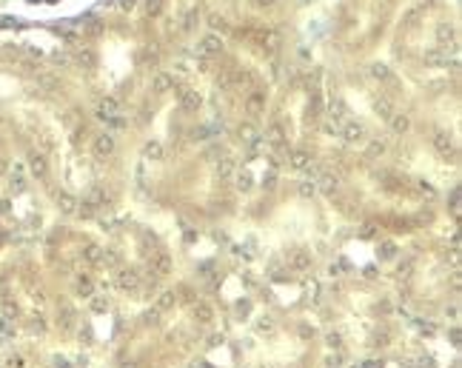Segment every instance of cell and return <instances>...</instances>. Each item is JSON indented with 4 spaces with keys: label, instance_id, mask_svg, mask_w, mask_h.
<instances>
[{
    "label": "cell",
    "instance_id": "cell-1",
    "mask_svg": "<svg viewBox=\"0 0 462 368\" xmlns=\"http://www.w3.org/2000/svg\"><path fill=\"white\" fill-rule=\"evenodd\" d=\"M220 52H223V40L217 35H206L197 43V58H217Z\"/></svg>",
    "mask_w": 462,
    "mask_h": 368
},
{
    "label": "cell",
    "instance_id": "cell-2",
    "mask_svg": "<svg viewBox=\"0 0 462 368\" xmlns=\"http://www.w3.org/2000/svg\"><path fill=\"white\" fill-rule=\"evenodd\" d=\"M92 151H94V157L106 160V157L115 151V137H112V134H97L94 143H92Z\"/></svg>",
    "mask_w": 462,
    "mask_h": 368
},
{
    "label": "cell",
    "instance_id": "cell-3",
    "mask_svg": "<svg viewBox=\"0 0 462 368\" xmlns=\"http://www.w3.org/2000/svg\"><path fill=\"white\" fill-rule=\"evenodd\" d=\"M245 112L251 117L263 115V112H266V92H251L248 94V97H245Z\"/></svg>",
    "mask_w": 462,
    "mask_h": 368
},
{
    "label": "cell",
    "instance_id": "cell-4",
    "mask_svg": "<svg viewBox=\"0 0 462 368\" xmlns=\"http://www.w3.org/2000/svg\"><path fill=\"white\" fill-rule=\"evenodd\" d=\"M151 89H154V94L172 92L174 89V74H169V71H157V74L151 77Z\"/></svg>",
    "mask_w": 462,
    "mask_h": 368
},
{
    "label": "cell",
    "instance_id": "cell-5",
    "mask_svg": "<svg viewBox=\"0 0 462 368\" xmlns=\"http://www.w3.org/2000/svg\"><path fill=\"white\" fill-rule=\"evenodd\" d=\"M117 286L123 288V291H137L140 288V274L134 268H123L120 277H117Z\"/></svg>",
    "mask_w": 462,
    "mask_h": 368
},
{
    "label": "cell",
    "instance_id": "cell-6",
    "mask_svg": "<svg viewBox=\"0 0 462 368\" xmlns=\"http://www.w3.org/2000/svg\"><path fill=\"white\" fill-rule=\"evenodd\" d=\"M434 149H437L439 154H442V157H454L457 146H454L451 134H445V131H437V134H434Z\"/></svg>",
    "mask_w": 462,
    "mask_h": 368
},
{
    "label": "cell",
    "instance_id": "cell-7",
    "mask_svg": "<svg viewBox=\"0 0 462 368\" xmlns=\"http://www.w3.org/2000/svg\"><path fill=\"white\" fill-rule=\"evenodd\" d=\"M343 137H346V143H359V140L365 137V126L357 123V120H348L346 128H343Z\"/></svg>",
    "mask_w": 462,
    "mask_h": 368
},
{
    "label": "cell",
    "instance_id": "cell-8",
    "mask_svg": "<svg viewBox=\"0 0 462 368\" xmlns=\"http://www.w3.org/2000/svg\"><path fill=\"white\" fill-rule=\"evenodd\" d=\"M29 172L43 180V177H46V172H49L46 157H43V154H37V151H32V154H29Z\"/></svg>",
    "mask_w": 462,
    "mask_h": 368
},
{
    "label": "cell",
    "instance_id": "cell-9",
    "mask_svg": "<svg viewBox=\"0 0 462 368\" xmlns=\"http://www.w3.org/2000/svg\"><path fill=\"white\" fill-rule=\"evenodd\" d=\"M385 149H388V143H385V140H380V137L368 140V143H365V160H377V157H382V154H385Z\"/></svg>",
    "mask_w": 462,
    "mask_h": 368
},
{
    "label": "cell",
    "instance_id": "cell-10",
    "mask_svg": "<svg viewBox=\"0 0 462 368\" xmlns=\"http://www.w3.org/2000/svg\"><path fill=\"white\" fill-rule=\"evenodd\" d=\"M151 265H154V274H172V257L166 251H160V254H154L151 257Z\"/></svg>",
    "mask_w": 462,
    "mask_h": 368
},
{
    "label": "cell",
    "instance_id": "cell-11",
    "mask_svg": "<svg viewBox=\"0 0 462 368\" xmlns=\"http://www.w3.org/2000/svg\"><path fill=\"white\" fill-rule=\"evenodd\" d=\"M289 163H291V169H297V172H305L308 166H311V154L308 151H291L289 154Z\"/></svg>",
    "mask_w": 462,
    "mask_h": 368
},
{
    "label": "cell",
    "instance_id": "cell-12",
    "mask_svg": "<svg viewBox=\"0 0 462 368\" xmlns=\"http://www.w3.org/2000/svg\"><path fill=\"white\" fill-rule=\"evenodd\" d=\"M180 106H183L185 112H197V109L203 106V97H200V92H191V89H185L183 97H180Z\"/></svg>",
    "mask_w": 462,
    "mask_h": 368
},
{
    "label": "cell",
    "instance_id": "cell-13",
    "mask_svg": "<svg viewBox=\"0 0 462 368\" xmlns=\"http://www.w3.org/2000/svg\"><path fill=\"white\" fill-rule=\"evenodd\" d=\"M314 263V257L308 251H294L291 254V268H297V271H308Z\"/></svg>",
    "mask_w": 462,
    "mask_h": 368
},
{
    "label": "cell",
    "instance_id": "cell-14",
    "mask_svg": "<svg viewBox=\"0 0 462 368\" xmlns=\"http://www.w3.org/2000/svg\"><path fill=\"white\" fill-rule=\"evenodd\" d=\"M77 206H80V203H77L71 194H66V191H60L58 194V208L63 211V214H77Z\"/></svg>",
    "mask_w": 462,
    "mask_h": 368
},
{
    "label": "cell",
    "instance_id": "cell-15",
    "mask_svg": "<svg viewBox=\"0 0 462 368\" xmlns=\"http://www.w3.org/2000/svg\"><path fill=\"white\" fill-rule=\"evenodd\" d=\"M97 115H100V120H109V117H115V115H117V103L112 100V97H103V100H97Z\"/></svg>",
    "mask_w": 462,
    "mask_h": 368
},
{
    "label": "cell",
    "instance_id": "cell-16",
    "mask_svg": "<svg viewBox=\"0 0 462 368\" xmlns=\"http://www.w3.org/2000/svg\"><path fill=\"white\" fill-rule=\"evenodd\" d=\"M317 188H320V191H325V194H331V197H334V194H337V188H340V180H337L334 174H323V177H320V183H317Z\"/></svg>",
    "mask_w": 462,
    "mask_h": 368
},
{
    "label": "cell",
    "instance_id": "cell-17",
    "mask_svg": "<svg viewBox=\"0 0 462 368\" xmlns=\"http://www.w3.org/2000/svg\"><path fill=\"white\" fill-rule=\"evenodd\" d=\"M328 115H331V120H343V117L348 115V106L343 97H334L331 103H328Z\"/></svg>",
    "mask_w": 462,
    "mask_h": 368
},
{
    "label": "cell",
    "instance_id": "cell-18",
    "mask_svg": "<svg viewBox=\"0 0 462 368\" xmlns=\"http://www.w3.org/2000/svg\"><path fill=\"white\" fill-rule=\"evenodd\" d=\"M194 320L200 322V325H208V322L214 320V311H211V306H206V303H197V306H194Z\"/></svg>",
    "mask_w": 462,
    "mask_h": 368
},
{
    "label": "cell",
    "instance_id": "cell-19",
    "mask_svg": "<svg viewBox=\"0 0 462 368\" xmlns=\"http://www.w3.org/2000/svg\"><path fill=\"white\" fill-rule=\"evenodd\" d=\"M388 123H391V128L397 131V134H405V131L411 128V120H408V115H397V112L388 117Z\"/></svg>",
    "mask_w": 462,
    "mask_h": 368
},
{
    "label": "cell",
    "instance_id": "cell-20",
    "mask_svg": "<svg viewBox=\"0 0 462 368\" xmlns=\"http://www.w3.org/2000/svg\"><path fill=\"white\" fill-rule=\"evenodd\" d=\"M74 291H77L80 297H89V294H92V291H94V283H92V277H89V274H80V277H77V280H74Z\"/></svg>",
    "mask_w": 462,
    "mask_h": 368
},
{
    "label": "cell",
    "instance_id": "cell-21",
    "mask_svg": "<svg viewBox=\"0 0 462 368\" xmlns=\"http://www.w3.org/2000/svg\"><path fill=\"white\" fill-rule=\"evenodd\" d=\"M237 137L243 140V143H248V146H254V143H257V128L251 126V123H240V128H237Z\"/></svg>",
    "mask_w": 462,
    "mask_h": 368
},
{
    "label": "cell",
    "instance_id": "cell-22",
    "mask_svg": "<svg viewBox=\"0 0 462 368\" xmlns=\"http://www.w3.org/2000/svg\"><path fill=\"white\" fill-rule=\"evenodd\" d=\"M266 143H271V146H283L286 140H283V128H280V123H271V126L266 128Z\"/></svg>",
    "mask_w": 462,
    "mask_h": 368
},
{
    "label": "cell",
    "instance_id": "cell-23",
    "mask_svg": "<svg viewBox=\"0 0 462 368\" xmlns=\"http://www.w3.org/2000/svg\"><path fill=\"white\" fill-rule=\"evenodd\" d=\"M143 157H149V160H160L163 157V146L157 140H149L146 146H143Z\"/></svg>",
    "mask_w": 462,
    "mask_h": 368
},
{
    "label": "cell",
    "instance_id": "cell-24",
    "mask_svg": "<svg viewBox=\"0 0 462 368\" xmlns=\"http://www.w3.org/2000/svg\"><path fill=\"white\" fill-rule=\"evenodd\" d=\"M374 109H377V115L382 117V120H388V117L394 115V106H391V97H380L377 103H374Z\"/></svg>",
    "mask_w": 462,
    "mask_h": 368
},
{
    "label": "cell",
    "instance_id": "cell-25",
    "mask_svg": "<svg viewBox=\"0 0 462 368\" xmlns=\"http://www.w3.org/2000/svg\"><path fill=\"white\" fill-rule=\"evenodd\" d=\"M83 257H86L89 263H100V260H103V248H100V245H94V243H89V245L83 248Z\"/></svg>",
    "mask_w": 462,
    "mask_h": 368
},
{
    "label": "cell",
    "instance_id": "cell-26",
    "mask_svg": "<svg viewBox=\"0 0 462 368\" xmlns=\"http://www.w3.org/2000/svg\"><path fill=\"white\" fill-rule=\"evenodd\" d=\"M425 63L428 66H448V52H428Z\"/></svg>",
    "mask_w": 462,
    "mask_h": 368
},
{
    "label": "cell",
    "instance_id": "cell-27",
    "mask_svg": "<svg viewBox=\"0 0 462 368\" xmlns=\"http://www.w3.org/2000/svg\"><path fill=\"white\" fill-rule=\"evenodd\" d=\"M174 303H177V294L174 291H166V294H160V300H157V311H169V308H174Z\"/></svg>",
    "mask_w": 462,
    "mask_h": 368
},
{
    "label": "cell",
    "instance_id": "cell-28",
    "mask_svg": "<svg viewBox=\"0 0 462 368\" xmlns=\"http://www.w3.org/2000/svg\"><path fill=\"white\" fill-rule=\"evenodd\" d=\"M263 46H266V52H274V49L280 46V35L274 32V29H266V35H263Z\"/></svg>",
    "mask_w": 462,
    "mask_h": 368
},
{
    "label": "cell",
    "instance_id": "cell-29",
    "mask_svg": "<svg viewBox=\"0 0 462 368\" xmlns=\"http://www.w3.org/2000/svg\"><path fill=\"white\" fill-rule=\"evenodd\" d=\"M231 172H234V160H231V157H223V160L217 163V177L226 180V177H231Z\"/></svg>",
    "mask_w": 462,
    "mask_h": 368
},
{
    "label": "cell",
    "instance_id": "cell-30",
    "mask_svg": "<svg viewBox=\"0 0 462 368\" xmlns=\"http://www.w3.org/2000/svg\"><path fill=\"white\" fill-rule=\"evenodd\" d=\"M380 257L382 260H394V257H397V245H394L391 240H382L380 243Z\"/></svg>",
    "mask_w": 462,
    "mask_h": 368
},
{
    "label": "cell",
    "instance_id": "cell-31",
    "mask_svg": "<svg viewBox=\"0 0 462 368\" xmlns=\"http://www.w3.org/2000/svg\"><path fill=\"white\" fill-rule=\"evenodd\" d=\"M197 20H200V12H197V9L185 12V17H183V32H191V29H197Z\"/></svg>",
    "mask_w": 462,
    "mask_h": 368
},
{
    "label": "cell",
    "instance_id": "cell-32",
    "mask_svg": "<svg viewBox=\"0 0 462 368\" xmlns=\"http://www.w3.org/2000/svg\"><path fill=\"white\" fill-rule=\"evenodd\" d=\"M208 26H211V29H220V32H226V29H229V23H226V17H223V14H208Z\"/></svg>",
    "mask_w": 462,
    "mask_h": 368
},
{
    "label": "cell",
    "instance_id": "cell-33",
    "mask_svg": "<svg viewBox=\"0 0 462 368\" xmlns=\"http://www.w3.org/2000/svg\"><path fill=\"white\" fill-rule=\"evenodd\" d=\"M371 74H374L377 80H388V77H391L388 66H382V63H374V66H371Z\"/></svg>",
    "mask_w": 462,
    "mask_h": 368
},
{
    "label": "cell",
    "instance_id": "cell-34",
    "mask_svg": "<svg viewBox=\"0 0 462 368\" xmlns=\"http://www.w3.org/2000/svg\"><path fill=\"white\" fill-rule=\"evenodd\" d=\"M437 37H439V43H451L454 40V26H439Z\"/></svg>",
    "mask_w": 462,
    "mask_h": 368
},
{
    "label": "cell",
    "instance_id": "cell-35",
    "mask_svg": "<svg viewBox=\"0 0 462 368\" xmlns=\"http://www.w3.org/2000/svg\"><path fill=\"white\" fill-rule=\"evenodd\" d=\"M17 314H20V311H17V306H14L12 300H3V317H6V320H14Z\"/></svg>",
    "mask_w": 462,
    "mask_h": 368
},
{
    "label": "cell",
    "instance_id": "cell-36",
    "mask_svg": "<svg viewBox=\"0 0 462 368\" xmlns=\"http://www.w3.org/2000/svg\"><path fill=\"white\" fill-rule=\"evenodd\" d=\"M257 331L260 334H271L274 331V320H271V317H263V320L257 322Z\"/></svg>",
    "mask_w": 462,
    "mask_h": 368
},
{
    "label": "cell",
    "instance_id": "cell-37",
    "mask_svg": "<svg viewBox=\"0 0 462 368\" xmlns=\"http://www.w3.org/2000/svg\"><path fill=\"white\" fill-rule=\"evenodd\" d=\"M146 12H149L151 17H154V14H160L163 12V0H149V3H146Z\"/></svg>",
    "mask_w": 462,
    "mask_h": 368
},
{
    "label": "cell",
    "instance_id": "cell-38",
    "mask_svg": "<svg viewBox=\"0 0 462 368\" xmlns=\"http://www.w3.org/2000/svg\"><path fill=\"white\" fill-rule=\"evenodd\" d=\"M234 83L243 89V86H248V83H251V74H248V71H237V74H234Z\"/></svg>",
    "mask_w": 462,
    "mask_h": 368
},
{
    "label": "cell",
    "instance_id": "cell-39",
    "mask_svg": "<svg viewBox=\"0 0 462 368\" xmlns=\"http://www.w3.org/2000/svg\"><path fill=\"white\" fill-rule=\"evenodd\" d=\"M359 237H365V240H371V237H377V226H371V223H365V226L359 229Z\"/></svg>",
    "mask_w": 462,
    "mask_h": 368
},
{
    "label": "cell",
    "instance_id": "cell-40",
    "mask_svg": "<svg viewBox=\"0 0 462 368\" xmlns=\"http://www.w3.org/2000/svg\"><path fill=\"white\" fill-rule=\"evenodd\" d=\"M237 188H240V191H248V188H251V177H248L245 172L237 177Z\"/></svg>",
    "mask_w": 462,
    "mask_h": 368
},
{
    "label": "cell",
    "instance_id": "cell-41",
    "mask_svg": "<svg viewBox=\"0 0 462 368\" xmlns=\"http://www.w3.org/2000/svg\"><path fill=\"white\" fill-rule=\"evenodd\" d=\"M451 211H454V217L460 214V191H457V188L451 191Z\"/></svg>",
    "mask_w": 462,
    "mask_h": 368
},
{
    "label": "cell",
    "instance_id": "cell-42",
    "mask_svg": "<svg viewBox=\"0 0 462 368\" xmlns=\"http://www.w3.org/2000/svg\"><path fill=\"white\" fill-rule=\"evenodd\" d=\"M328 345H331V348H337V351H340V348H343V337H340V334H337V331H331V334H328Z\"/></svg>",
    "mask_w": 462,
    "mask_h": 368
},
{
    "label": "cell",
    "instance_id": "cell-43",
    "mask_svg": "<svg viewBox=\"0 0 462 368\" xmlns=\"http://www.w3.org/2000/svg\"><path fill=\"white\" fill-rule=\"evenodd\" d=\"M317 191V183H300V194L302 197H311Z\"/></svg>",
    "mask_w": 462,
    "mask_h": 368
},
{
    "label": "cell",
    "instance_id": "cell-44",
    "mask_svg": "<svg viewBox=\"0 0 462 368\" xmlns=\"http://www.w3.org/2000/svg\"><path fill=\"white\" fill-rule=\"evenodd\" d=\"M77 60H80L83 66H94V55H92V52H80V55H77Z\"/></svg>",
    "mask_w": 462,
    "mask_h": 368
},
{
    "label": "cell",
    "instance_id": "cell-45",
    "mask_svg": "<svg viewBox=\"0 0 462 368\" xmlns=\"http://www.w3.org/2000/svg\"><path fill=\"white\" fill-rule=\"evenodd\" d=\"M106 123H109V126H112V128H123V126H126V120H123V117H120V115H115V117H109V120H106Z\"/></svg>",
    "mask_w": 462,
    "mask_h": 368
},
{
    "label": "cell",
    "instance_id": "cell-46",
    "mask_svg": "<svg viewBox=\"0 0 462 368\" xmlns=\"http://www.w3.org/2000/svg\"><path fill=\"white\" fill-rule=\"evenodd\" d=\"M146 322H151V325H157V322H160V311H157V308L146 311Z\"/></svg>",
    "mask_w": 462,
    "mask_h": 368
},
{
    "label": "cell",
    "instance_id": "cell-47",
    "mask_svg": "<svg viewBox=\"0 0 462 368\" xmlns=\"http://www.w3.org/2000/svg\"><path fill=\"white\" fill-rule=\"evenodd\" d=\"M300 337L302 340H311L314 337V325H300Z\"/></svg>",
    "mask_w": 462,
    "mask_h": 368
},
{
    "label": "cell",
    "instance_id": "cell-48",
    "mask_svg": "<svg viewBox=\"0 0 462 368\" xmlns=\"http://www.w3.org/2000/svg\"><path fill=\"white\" fill-rule=\"evenodd\" d=\"M419 188H422V194H425L428 200H431V197L437 194V191H434V185H428V183H419Z\"/></svg>",
    "mask_w": 462,
    "mask_h": 368
},
{
    "label": "cell",
    "instance_id": "cell-49",
    "mask_svg": "<svg viewBox=\"0 0 462 368\" xmlns=\"http://www.w3.org/2000/svg\"><path fill=\"white\" fill-rule=\"evenodd\" d=\"M106 306H109V300H106V297H97V300H94V311H106Z\"/></svg>",
    "mask_w": 462,
    "mask_h": 368
},
{
    "label": "cell",
    "instance_id": "cell-50",
    "mask_svg": "<svg viewBox=\"0 0 462 368\" xmlns=\"http://www.w3.org/2000/svg\"><path fill=\"white\" fill-rule=\"evenodd\" d=\"M416 20H419V9H414V12L405 14V23H416Z\"/></svg>",
    "mask_w": 462,
    "mask_h": 368
},
{
    "label": "cell",
    "instance_id": "cell-51",
    "mask_svg": "<svg viewBox=\"0 0 462 368\" xmlns=\"http://www.w3.org/2000/svg\"><path fill=\"white\" fill-rule=\"evenodd\" d=\"M248 311H251V306H248V303H240V306H237V317H245Z\"/></svg>",
    "mask_w": 462,
    "mask_h": 368
},
{
    "label": "cell",
    "instance_id": "cell-52",
    "mask_svg": "<svg viewBox=\"0 0 462 368\" xmlns=\"http://www.w3.org/2000/svg\"><path fill=\"white\" fill-rule=\"evenodd\" d=\"M325 131H328V134H337V131H340V123H325Z\"/></svg>",
    "mask_w": 462,
    "mask_h": 368
},
{
    "label": "cell",
    "instance_id": "cell-53",
    "mask_svg": "<svg viewBox=\"0 0 462 368\" xmlns=\"http://www.w3.org/2000/svg\"><path fill=\"white\" fill-rule=\"evenodd\" d=\"M451 343L460 345V328H451Z\"/></svg>",
    "mask_w": 462,
    "mask_h": 368
},
{
    "label": "cell",
    "instance_id": "cell-54",
    "mask_svg": "<svg viewBox=\"0 0 462 368\" xmlns=\"http://www.w3.org/2000/svg\"><path fill=\"white\" fill-rule=\"evenodd\" d=\"M408 274H411V263L400 265V277H408Z\"/></svg>",
    "mask_w": 462,
    "mask_h": 368
},
{
    "label": "cell",
    "instance_id": "cell-55",
    "mask_svg": "<svg viewBox=\"0 0 462 368\" xmlns=\"http://www.w3.org/2000/svg\"><path fill=\"white\" fill-rule=\"evenodd\" d=\"M191 368H211V366H208L206 360H194V363H191Z\"/></svg>",
    "mask_w": 462,
    "mask_h": 368
},
{
    "label": "cell",
    "instance_id": "cell-56",
    "mask_svg": "<svg viewBox=\"0 0 462 368\" xmlns=\"http://www.w3.org/2000/svg\"><path fill=\"white\" fill-rule=\"evenodd\" d=\"M208 343H211V345H220V343H223V334H214V337H211Z\"/></svg>",
    "mask_w": 462,
    "mask_h": 368
},
{
    "label": "cell",
    "instance_id": "cell-57",
    "mask_svg": "<svg viewBox=\"0 0 462 368\" xmlns=\"http://www.w3.org/2000/svg\"><path fill=\"white\" fill-rule=\"evenodd\" d=\"M120 368H137V363H134V360H126V363H120Z\"/></svg>",
    "mask_w": 462,
    "mask_h": 368
},
{
    "label": "cell",
    "instance_id": "cell-58",
    "mask_svg": "<svg viewBox=\"0 0 462 368\" xmlns=\"http://www.w3.org/2000/svg\"><path fill=\"white\" fill-rule=\"evenodd\" d=\"M260 6H274V0H257Z\"/></svg>",
    "mask_w": 462,
    "mask_h": 368
},
{
    "label": "cell",
    "instance_id": "cell-59",
    "mask_svg": "<svg viewBox=\"0 0 462 368\" xmlns=\"http://www.w3.org/2000/svg\"><path fill=\"white\" fill-rule=\"evenodd\" d=\"M134 6V0H123V9H131Z\"/></svg>",
    "mask_w": 462,
    "mask_h": 368
}]
</instances>
